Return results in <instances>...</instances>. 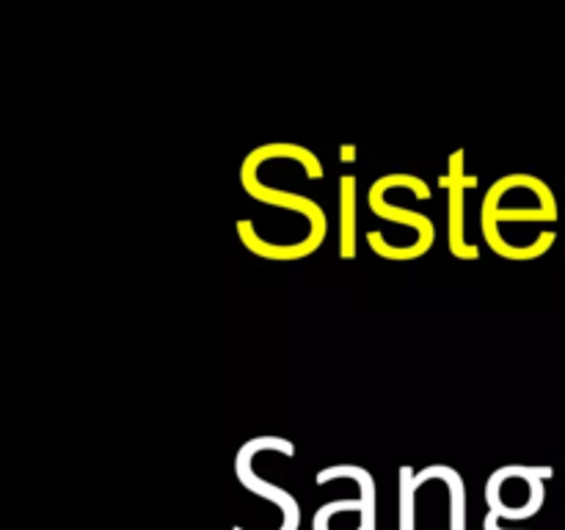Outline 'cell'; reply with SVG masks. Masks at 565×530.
Here are the masks:
<instances>
[{"label": "cell", "mask_w": 565, "mask_h": 530, "mask_svg": "<svg viewBox=\"0 0 565 530\" xmlns=\"http://www.w3.org/2000/svg\"><path fill=\"white\" fill-rule=\"evenodd\" d=\"M340 160H342V163H353V160H356V147H351V144H342Z\"/></svg>", "instance_id": "obj_12"}, {"label": "cell", "mask_w": 565, "mask_h": 530, "mask_svg": "<svg viewBox=\"0 0 565 530\" xmlns=\"http://www.w3.org/2000/svg\"><path fill=\"white\" fill-rule=\"evenodd\" d=\"M235 230H237V237H241V243L248 248V252L257 254V257L274 259V263H292V259H303L309 257V254L318 252L320 243H323L315 235H307L298 243H268L257 235V230H254V224L248 219L237 221Z\"/></svg>", "instance_id": "obj_5"}, {"label": "cell", "mask_w": 565, "mask_h": 530, "mask_svg": "<svg viewBox=\"0 0 565 530\" xmlns=\"http://www.w3.org/2000/svg\"><path fill=\"white\" fill-rule=\"evenodd\" d=\"M340 257L356 259V177H340Z\"/></svg>", "instance_id": "obj_9"}, {"label": "cell", "mask_w": 565, "mask_h": 530, "mask_svg": "<svg viewBox=\"0 0 565 530\" xmlns=\"http://www.w3.org/2000/svg\"><path fill=\"white\" fill-rule=\"evenodd\" d=\"M467 163V152L456 149L450 155V171L445 177H439V186L447 188L450 193V224H447V241H450L452 257L458 259H480V246L478 243L467 241V208H463V191L467 188H478V177L467 174L463 171Z\"/></svg>", "instance_id": "obj_3"}, {"label": "cell", "mask_w": 565, "mask_h": 530, "mask_svg": "<svg viewBox=\"0 0 565 530\" xmlns=\"http://www.w3.org/2000/svg\"><path fill=\"white\" fill-rule=\"evenodd\" d=\"M395 186H403L408 188V191L414 193L417 199H430V186L423 180V177H414V174H386L381 177V180H375L373 186H370L367 191V204L370 210H373L379 219L384 221H395V224H403V226H412L414 232H417V246L423 248L425 254L430 252V246H434L436 241V226L430 224L428 215L417 213V210H408V208H395V204H390L384 199V193L390 191V188Z\"/></svg>", "instance_id": "obj_2"}, {"label": "cell", "mask_w": 565, "mask_h": 530, "mask_svg": "<svg viewBox=\"0 0 565 530\" xmlns=\"http://www.w3.org/2000/svg\"><path fill=\"white\" fill-rule=\"evenodd\" d=\"M241 186H243V191H246L252 199H257V202L270 204V208L292 210V213H301L303 219H309V224H312L309 235H315V237H320V241H326V232H329V224H326L323 208H320V204L315 202V199L303 197V193L281 191V188L265 186V182H259L257 171H246V169H241Z\"/></svg>", "instance_id": "obj_4"}, {"label": "cell", "mask_w": 565, "mask_h": 530, "mask_svg": "<svg viewBox=\"0 0 565 530\" xmlns=\"http://www.w3.org/2000/svg\"><path fill=\"white\" fill-rule=\"evenodd\" d=\"M259 451H279V453H285V456H296V445H292L290 439H285V436H254V439L243 442V447L237 451L235 475H237V480L243 484V489L254 491V495L265 497V500L276 502V506L281 508V513H285V522H281L279 530H298V524H301V511H298L296 497H292L287 489H281V486L259 478V475L252 469V458L257 456ZM232 530H243V528H237L235 524Z\"/></svg>", "instance_id": "obj_1"}, {"label": "cell", "mask_w": 565, "mask_h": 530, "mask_svg": "<svg viewBox=\"0 0 565 530\" xmlns=\"http://www.w3.org/2000/svg\"><path fill=\"white\" fill-rule=\"evenodd\" d=\"M276 158H292L301 163V169L307 171L309 180H323V163L318 160V155L312 149L301 147V144H285V141H276V144H263V147L252 149V152L243 158L241 169L248 171H259V166L265 160H276Z\"/></svg>", "instance_id": "obj_6"}, {"label": "cell", "mask_w": 565, "mask_h": 530, "mask_svg": "<svg viewBox=\"0 0 565 530\" xmlns=\"http://www.w3.org/2000/svg\"><path fill=\"white\" fill-rule=\"evenodd\" d=\"M337 478H353L359 484V489H362V530H375V478L367 473L364 467H359V464H334V467H326L320 469L318 475H315V480H318L320 486L331 484V480Z\"/></svg>", "instance_id": "obj_8"}, {"label": "cell", "mask_w": 565, "mask_h": 530, "mask_svg": "<svg viewBox=\"0 0 565 530\" xmlns=\"http://www.w3.org/2000/svg\"><path fill=\"white\" fill-rule=\"evenodd\" d=\"M480 219H491L494 224L500 221H557V204H539V208H508V210H486Z\"/></svg>", "instance_id": "obj_10"}, {"label": "cell", "mask_w": 565, "mask_h": 530, "mask_svg": "<svg viewBox=\"0 0 565 530\" xmlns=\"http://www.w3.org/2000/svg\"><path fill=\"white\" fill-rule=\"evenodd\" d=\"M430 478L445 480L447 491H450V530H467V484L458 475V469L447 467V464H428V467L414 475V486L419 489Z\"/></svg>", "instance_id": "obj_7"}, {"label": "cell", "mask_w": 565, "mask_h": 530, "mask_svg": "<svg viewBox=\"0 0 565 530\" xmlns=\"http://www.w3.org/2000/svg\"><path fill=\"white\" fill-rule=\"evenodd\" d=\"M414 469L401 467V486H397V500H401V530H414V495H417V486H414Z\"/></svg>", "instance_id": "obj_11"}]
</instances>
